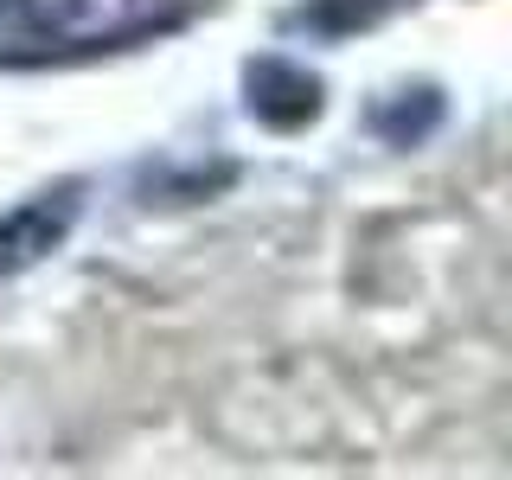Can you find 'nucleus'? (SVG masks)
Masks as SVG:
<instances>
[{
	"label": "nucleus",
	"instance_id": "nucleus-1",
	"mask_svg": "<svg viewBox=\"0 0 512 480\" xmlns=\"http://www.w3.org/2000/svg\"><path fill=\"white\" fill-rule=\"evenodd\" d=\"M199 0H0V64H45L71 52H122L186 26Z\"/></svg>",
	"mask_w": 512,
	"mask_h": 480
},
{
	"label": "nucleus",
	"instance_id": "nucleus-2",
	"mask_svg": "<svg viewBox=\"0 0 512 480\" xmlns=\"http://www.w3.org/2000/svg\"><path fill=\"white\" fill-rule=\"evenodd\" d=\"M77 218H84V180H58L32 199L0 212V276H26L45 256H58L71 244Z\"/></svg>",
	"mask_w": 512,
	"mask_h": 480
},
{
	"label": "nucleus",
	"instance_id": "nucleus-3",
	"mask_svg": "<svg viewBox=\"0 0 512 480\" xmlns=\"http://www.w3.org/2000/svg\"><path fill=\"white\" fill-rule=\"evenodd\" d=\"M244 109L263 128H276V135H295V128H308L327 109V84L301 58L263 52V58L244 64Z\"/></svg>",
	"mask_w": 512,
	"mask_h": 480
},
{
	"label": "nucleus",
	"instance_id": "nucleus-4",
	"mask_svg": "<svg viewBox=\"0 0 512 480\" xmlns=\"http://www.w3.org/2000/svg\"><path fill=\"white\" fill-rule=\"evenodd\" d=\"M416 0H308L288 13V32H314V39H352V32L391 26L397 13H410Z\"/></svg>",
	"mask_w": 512,
	"mask_h": 480
},
{
	"label": "nucleus",
	"instance_id": "nucleus-5",
	"mask_svg": "<svg viewBox=\"0 0 512 480\" xmlns=\"http://www.w3.org/2000/svg\"><path fill=\"white\" fill-rule=\"evenodd\" d=\"M442 122V90L436 84H416V90H397L391 103H378L372 109V128L391 148H416V141L429 135V128Z\"/></svg>",
	"mask_w": 512,
	"mask_h": 480
}]
</instances>
